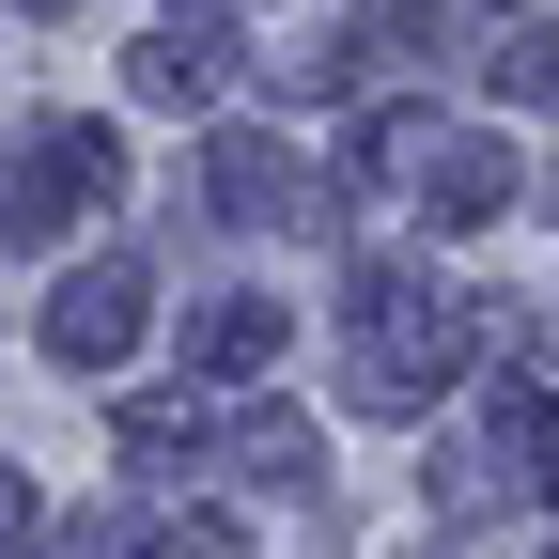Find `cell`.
Wrapping results in <instances>:
<instances>
[{
	"instance_id": "1",
	"label": "cell",
	"mask_w": 559,
	"mask_h": 559,
	"mask_svg": "<svg viewBox=\"0 0 559 559\" xmlns=\"http://www.w3.org/2000/svg\"><path fill=\"white\" fill-rule=\"evenodd\" d=\"M140 326H156V280H140V264H79L47 296V358L62 373H109V358H140Z\"/></svg>"
},
{
	"instance_id": "2",
	"label": "cell",
	"mask_w": 559,
	"mask_h": 559,
	"mask_svg": "<svg viewBox=\"0 0 559 559\" xmlns=\"http://www.w3.org/2000/svg\"><path fill=\"white\" fill-rule=\"evenodd\" d=\"M264 358H280V296H218V311L187 326V373H218V389H249Z\"/></svg>"
},
{
	"instance_id": "3",
	"label": "cell",
	"mask_w": 559,
	"mask_h": 559,
	"mask_svg": "<svg viewBox=\"0 0 559 559\" xmlns=\"http://www.w3.org/2000/svg\"><path fill=\"white\" fill-rule=\"evenodd\" d=\"M419 202H436L451 234H481V218L513 202V156H498V140H436V171H419Z\"/></svg>"
},
{
	"instance_id": "4",
	"label": "cell",
	"mask_w": 559,
	"mask_h": 559,
	"mask_svg": "<svg viewBox=\"0 0 559 559\" xmlns=\"http://www.w3.org/2000/svg\"><path fill=\"white\" fill-rule=\"evenodd\" d=\"M218 79H234V32H156L140 47V109H202Z\"/></svg>"
},
{
	"instance_id": "5",
	"label": "cell",
	"mask_w": 559,
	"mask_h": 559,
	"mask_svg": "<svg viewBox=\"0 0 559 559\" xmlns=\"http://www.w3.org/2000/svg\"><path fill=\"white\" fill-rule=\"evenodd\" d=\"M124 466H140V481L218 466V419H202V389H187V404H124Z\"/></svg>"
},
{
	"instance_id": "6",
	"label": "cell",
	"mask_w": 559,
	"mask_h": 559,
	"mask_svg": "<svg viewBox=\"0 0 559 559\" xmlns=\"http://www.w3.org/2000/svg\"><path fill=\"white\" fill-rule=\"evenodd\" d=\"M218 218H296V156H280V140H218Z\"/></svg>"
},
{
	"instance_id": "7",
	"label": "cell",
	"mask_w": 559,
	"mask_h": 559,
	"mask_svg": "<svg viewBox=\"0 0 559 559\" xmlns=\"http://www.w3.org/2000/svg\"><path fill=\"white\" fill-rule=\"evenodd\" d=\"M234 466H249V481H311V466H326V436H311L296 404H249V419H234Z\"/></svg>"
},
{
	"instance_id": "8",
	"label": "cell",
	"mask_w": 559,
	"mask_h": 559,
	"mask_svg": "<svg viewBox=\"0 0 559 559\" xmlns=\"http://www.w3.org/2000/svg\"><path fill=\"white\" fill-rule=\"evenodd\" d=\"M47 559H156V528H140L124 498H94V513H62V544Z\"/></svg>"
},
{
	"instance_id": "9",
	"label": "cell",
	"mask_w": 559,
	"mask_h": 559,
	"mask_svg": "<svg viewBox=\"0 0 559 559\" xmlns=\"http://www.w3.org/2000/svg\"><path fill=\"white\" fill-rule=\"evenodd\" d=\"M498 94H513V109H559V32H513V47H498Z\"/></svg>"
},
{
	"instance_id": "10",
	"label": "cell",
	"mask_w": 559,
	"mask_h": 559,
	"mask_svg": "<svg viewBox=\"0 0 559 559\" xmlns=\"http://www.w3.org/2000/svg\"><path fill=\"white\" fill-rule=\"evenodd\" d=\"M32 544H47V498H32L16 466H0V559H32Z\"/></svg>"
}]
</instances>
